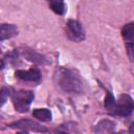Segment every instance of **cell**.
<instances>
[{
	"instance_id": "6da1fadb",
	"label": "cell",
	"mask_w": 134,
	"mask_h": 134,
	"mask_svg": "<svg viewBox=\"0 0 134 134\" xmlns=\"http://www.w3.org/2000/svg\"><path fill=\"white\" fill-rule=\"evenodd\" d=\"M54 81L57 85L65 92L81 93L84 91L85 84L81 76L72 69L61 67L54 74Z\"/></svg>"
},
{
	"instance_id": "7c38bea8",
	"label": "cell",
	"mask_w": 134,
	"mask_h": 134,
	"mask_svg": "<svg viewBox=\"0 0 134 134\" xmlns=\"http://www.w3.org/2000/svg\"><path fill=\"white\" fill-rule=\"evenodd\" d=\"M122 37L127 43H133L134 40V23H128L122 27Z\"/></svg>"
},
{
	"instance_id": "9c48e42d",
	"label": "cell",
	"mask_w": 134,
	"mask_h": 134,
	"mask_svg": "<svg viewBox=\"0 0 134 134\" xmlns=\"http://www.w3.org/2000/svg\"><path fill=\"white\" fill-rule=\"evenodd\" d=\"M115 130V122L110 119H103L100 120L94 129L95 133H112Z\"/></svg>"
},
{
	"instance_id": "5bb4252c",
	"label": "cell",
	"mask_w": 134,
	"mask_h": 134,
	"mask_svg": "<svg viewBox=\"0 0 134 134\" xmlns=\"http://www.w3.org/2000/svg\"><path fill=\"white\" fill-rule=\"evenodd\" d=\"M9 94H10L9 93V89L7 87H4V88L1 89V91H0V106L5 103V100H6V98H7V96Z\"/></svg>"
},
{
	"instance_id": "3957f363",
	"label": "cell",
	"mask_w": 134,
	"mask_h": 134,
	"mask_svg": "<svg viewBox=\"0 0 134 134\" xmlns=\"http://www.w3.org/2000/svg\"><path fill=\"white\" fill-rule=\"evenodd\" d=\"M34 92L29 90H20L16 91L12 95V100L16 111L24 113L27 112L31 102L34 100Z\"/></svg>"
},
{
	"instance_id": "5b68a950",
	"label": "cell",
	"mask_w": 134,
	"mask_h": 134,
	"mask_svg": "<svg viewBox=\"0 0 134 134\" xmlns=\"http://www.w3.org/2000/svg\"><path fill=\"white\" fill-rule=\"evenodd\" d=\"M9 128L13 129H20L25 132L28 131H34V132H48V130L42 126H40L38 122H35L34 120L30 119H21L15 122H12L8 125Z\"/></svg>"
},
{
	"instance_id": "8992f818",
	"label": "cell",
	"mask_w": 134,
	"mask_h": 134,
	"mask_svg": "<svg viewBox=\"0 0 134 134\" xmlns=\"http://www.w3.org/2000/svg\"><path fill=\"white\" fill-rule=\"evenodd\" d=\"M16 76L26 82H39L41 79V72L37 67H32L29 70H17Z\"/></svg>"
},
{
	"instance_id": "9a60e30c",
	"label": "cell",
	"mask_w": 134,
	"mask_h": 134,
	"mask_svg": "<svg viewBox=\"0 0 134 134\" xmlns=\"http://www.w3.org/2000/svg\"><path fill=\"white\" fill-rule=\"evenodd\" d=\"M3 67H4V62H3L2 60H0V70H1Z\"/></svg>"
},
{
	"instance_id": "277c9868",
	"label": "cell",
	"mask_w": 134,
	"mask_h": 134,
	"mask_svg": "<svg viewBox=\"0 0 134 134\" xmlns=\"http://www.w3.org/2000/svg\"><path fill=\"white\" fill-rule=\"evenodd\" d=\"M66 35L69 40L74 42H81L85 39V31L80 22L75 20H69L66 24Z\"/></svg>"
},
{
	"instance_id": "ba28073f",
	"label": "cell",
	"mask_w": 134,
	"mask_h": 134,
	"mask_svg": "<svg viewBox=\"0 0 134 134\" xmlns=\"http://www.w3.org/2000/svg\"><path fill=\"white\" fill-rule=\"evenodd\" d=\"M22 54L25 57V59H27L28 61H31V62H34V63H36V64L43 65V64H46V63H47L46 59H45L42 54L38 53L36 50L25 48V49L22 50Z\"/></svg>"
},
{
	"instance_id": "7a4b0ae2",
	"label": "cell",
	"mask_w": 134,
	"mask_h": 134,
	"mask_svg": "<svg viewBox=\"0 0 134 134\" xmlns=\"http://www.w3.org/2000/svg\"><path fill=\"white\" fill-rule=\"evenodd\" d=\"M133 109H134V104L132 97L129 96L128 94H122L118 97L117 100L116 99L114 100V104L110 109L109 113L117 116L127 117L132 113Z\"/></svg>"
},
{
	"instance_id": "4fadbf2b",
	"label": "cell",
	"mask_w": 134,
	"mask_h": 134,
	"mask_svg": "<svg viewBox=\"0 0 134 134\" xmlns=\"http://www.w3.org/2000/svg\"><path fill=\"white\" fill-rule=\"evenodd\" d=\"M58 131L59 132H64V133H75V132H79L77 125L75 122H71V121L61 125L58 128Z\"/></svg>"
},
{
	"instance_id": "2e32d148",
	"label": "cell",
	"mask_w": 134,
	"mask_h": 134,
	"mask_svg": "<svg viewBox=\"0 0 134 134\" xmlns=\"http://www.w3.org/2000/svg\"><path fill=\"white\" fill-rule=\"evenodd\" d=\"M0 51H1V50H0Z\"/></svg>"
},
{
	"instance_id": "8fae6325",
	"label": "cell",
	"mask_w": 134,
	"mask_h": 134,
	"mask_svg": "<svg viewBox=\"0 0 134 134\" xmlns=\"http://www.w3.org/2000/svg\"><path fill=\"white\" fill-rule=\"evenodd\" d=\"M49 7L58 15H64L66 12V6L63 0H47Z\"/></svg>"
},
{
	"instance_id": "52a82bcc",
	"label": "cell",
	"mask_w": 134,
	"mask_h": 134,
	"mask_svg": "<svg viewBox=\"0 0 134 134\" xmlns=\"http://www.w3.org/2000/svg\"><path fill=\"white\" fill-rule=\"evenodd\" d=\"M18 35V28L14 24H2L0 25V41L10 39Z\"/></svg>"
},
{
	"instance_id": "30bf717a",
	"label": "cell",
	"mask_w": 134,
	"mask_h": 134,
	"mask_svg": "<svg viewBox=\"0 0 134 134\" xmlns=\"http://www.w3.org/2000/svg\"><path fill=\"white\" fill-rule=\"evenodd\" d=\"M32 116L38 120L47 122L51 120V112L47 108H38L32 111Z\"/></svg>"
}]
</instances>
